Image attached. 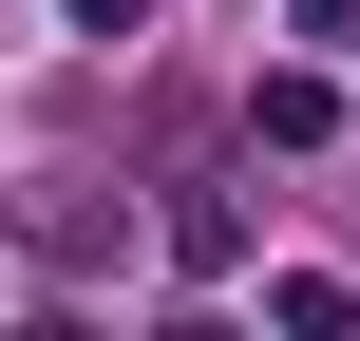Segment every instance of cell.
Here are the masks:
<instances>
[{
	"instance_id": "obj_1",
	"label": "cell",
	"mask_w": 360,
	"mask_h": 341,
	"mask_svg": "<svg viewBox=\"0 0 360 341\" xmlns=\"http://www.w3.org/2000/svg\"><path fill=\"white\" fill-rule=\"evenodd\" d=\"M247 133H266V152H323V133H342V76H266Z\"/></svg>"
},
{
	"instance_id": "obj_2",
	"label": "cell",
	"mask_w": 360,
	"mask_h": 341,
	"mask_svg": "<svg viewBox=\"0 0 360 341\" xmlns=\"http://www.w3.org/2000/svg\"><path fill=\"white\" fill-rule=\"evenodd\" d=\"M266 323H304V341H323V323H360V285H342V266H266Z\"/></svg>"
},
{
	"instance_id": "obj_4",
	"label": "cell",
	"mask_w": 360,
	"mask_h": 341,
	"mask_svg": "<svg viewBox=\"0 0 360 341\" xmlns=\"http://www.w3.org/2000/svg\"><path fill=\"white\" fill-rule=\"evenodd\" d=\"M76 19H95V38H133V19H152V0H76Z\"/></svg>"
},
{
	"instance_id": "obj_3",
	"label": "cell",
	"mask_w": 360,
	"mask_h": 341,
	"mask_svg": "<svg viewBox=\"0 0 360 341\" xmlns=\"http://www.w3.org/2000/svg\"><path fill=\"white\" fill-rule=\"evenodd\" d=\"M285 19H304V38H360V0H285Z\"/></svg>"
}]
</instances>
